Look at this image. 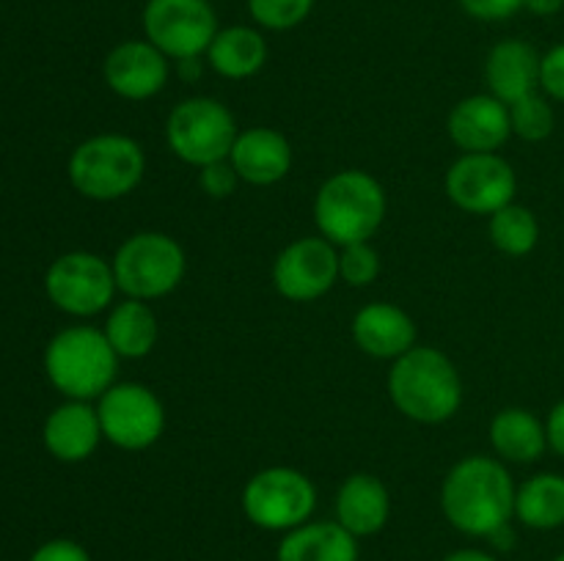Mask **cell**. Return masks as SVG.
Wrapping results in <instances>:
<instances>
[{
  "mask_svg": "<svg viewBox=\"0 0 564 561\" xmlns=\"http://www.w3.org/2000/svg\"><path fill=\"white\" fill-rule=\"evenodd\" d=\"M516 482L499 457L468 454L449 468L441 484V509L466 537L488 539L516 520Z\"/></svg>",
  "mask_w": 564,
  "mask_h": 561,
  "instance_id": "obj_1",
  "label": "cell"
},
{
  "mask_svg": "<svg viewBox=\"0 0 564 561\" xmlns=\"http://www.w3.org/2000/svg\"><path fill=\"white\" fill-rule=\"evenodd\" d=\"M389 396L397 410L416 424H446L463 405V380L446 352L416 344L391 361Z\"/></svg>",
  "mask_w": 564,
  "mask_h": 561,
  "instance_id": "obj_2",
  "label": "cell"
},
{
  "mask_svg": "<svg viewBox=\"0 0 564 561\" xmlns=\"http://www.w3.org/2000/svg\"><path fill=\"white\" fill-rule=\"evenodd\" d=\"M389 198L383 185L361 168L330 174L314 196V223L319 237L336 248L369 242L386 220Z\"/></svg>",
  "mask_w": 564,
  "mask_h": 561,
  "instance_id": "obj_3",
  "label": "cell"
},
{
  "mask_svg": "<svg viewBox=\"0 0 564 561\" xmlns=\"http://www.w3.org/2000/svg\"><path fill=\"white\" fill-rule=\"evenodd\" d=\"M119 361L105 330L94 324L58 330L44 350V372L53 388L80 402L99 399L116 383Z\"/></svg>",
  "mask_w": 564,
  "mask_h": 561,
  "instance_id": "obj_4",
  "label": "cell"
},
{
  "mask_svg": "<svg viewBox=\"0 0 564 561\" xmlns=\"http://www.w3.org/2000/svg\"><path fill=\"white\" fill-rule=\"evenodd\" d=\"M66 174L72 187L88 201H119L143 182L147 154L135 138L105 132L77 143Z\"/></svg>",
  "mask_w": 564,
  "mask_h": 561,
  "instance_id": "obj_5",
  "label": "cell"
},
{
  "mask_svg": "<svg viewBox=\"0 0 564 561\" xmlns=\"http://www.w3.org/2000/svg\"><path fill=\"white\" fill-rule=\"evenodd\" d=\"M116 286L132 300H160L182 284L187 273V256L174 237L163 231H138L116 248Z\"/></svg>",
  "mask_w": 564,
  "mask_h": 561,
  "instance_id": "obj_6",
  "label": "cell"
},
{
  "mask_svg": "<svg viewBox=\"0 0 564 561\" xmlns=\"http://www.w3.org/2000/svg\"><path fill=\"white\" fill-rule=\"evenodd\" d=\"M240 127L235 113L213 97H187L165 119V143L182 163L204 168L229 160Z\"/></svg>",
  "mask_w": 564,
  "mask_h": 561,
  "instance_id": "obj_7",
  "label": "cell"
},
{
  "mask_svg": "<svg viewBox=\"0 0 564 561\" xmlns=\"http://www.w3.org/2000/svg\"><path fill=\"white\" fill-rule=\"evenodd\" d=\"M240 504L257 528L286 534L312 520L317 509V487L297 468H262L246 482Z\"/></svg>",
  "mask_w": 564,
  "mask_h": 561,
  "instance_id": "obj_8",
  "label": "cell"
},
{
  "mask_svg": "<svg viewBox=\"0 0 564 561\" xmlns=\"http://www.w3.org/2000/svg\"><path fill=\"white\" fill-rule=\"evenodd\" d=\"M44 292L58 311L86 319L108 311L119 286L108 258L91 251H69L47 267Z\"/></svg>",
  "mask_w": 564,
  "mask_h": 561,
  "instance_id": "obj_9",
  "label": "cell"
},
{
  "mask_svg": "<svg viewBox=\"0 0 564 561\" xmlns=\"http://www.w3.org/2000/svg\"><path fill=\"white\" fill-rule=\"evenodd\" d=\"M141 22L147 42L171 61L202 58L220 31L209 0H149Z\"/></svg>",
  "mask_w": 564,
  "mask_h": 561,
  "instance_id": "obj_10",
  "label": "cell"
},
{
  "mask_svg": "<svg viewBox=\"0 0 564 561\" xmlns=\"http://www.w3.org/2000/svg\"><path fill=\"white\" fill-rule=\"evenodd\" d=\"M102 438L121 451H143L165 432V407L143 383H113L97 399Z\"/></svg>",
  "mask_w": 564,
  "mask_h": 561,
  "instance_id": "obj_11",
  "label": "cell"
},
{
  "mask_svg": "<svg viewBox=\"0 0 564 561\" xmlns=\"http://www.w3.org/2000/svg\"><path fill=\"white\" fill-rule=\"evenodd\" d=\"M444 187L457 209L490 218L516 201L518 176L499 152L460 154L446 170Z\"/></svg>",
  "mask_w": 564,
  "mask_h": 561,
  "instance_id": "obj_12",
  "label": "cell"
},
{
  "mask_svg": "<svg viewBox=\"0 0 564 561\" xmlns=\"http://www.w3.org/2000/svg\"><path fill=\"white\" fill-rule=\"evenodd\" d=\"M339 280V251L325 237H301L273 262V286L292 302H312Z\"/></svg>",
  "mask_w": 564,
  "mask_h": 561,
  "instance_id": "obj_13",
  "label": "cell"
},
{
  "mask_svg": "<svg viewBox=\"0 0 564 561\" xmlns=\"http://www.w3.org/2000/svg\"><path fill=\"white\" fill-rule=\"evenodd\" d=\"M102 75L116 97L143 102V99L158 97L169 86L171 58L147 38H130V42L116 44L105 55Z\"/></svg>",
  "mask_w": 564,
  "mask_h": 561,
  "instance_id": "obj_14",
  "label": "cell"
},
{
  "mask_svg": "<svg viewBox=\"0 0 564 561\" xmlns=\"http://www.w3.org/2000/svg\"><path fill=\"white\" fill-rule=\"evenodd\" d=\"M446 132L460 154L499 152L512 135L510 108L494 94H471L449 110Z\"/></svg>",
  "mask_w": 564,
  "mask_h": 561,
  "instance_id": "obj_15",
  "label": "cell"
},
{
  "mask_svg": "<svg viewBox=\"0 0 564 561\" xmlns=\"http://www.w3.org/2000/svg\"><path fill=\"white\" fill-rule=\"evenodd\" d=\"M350 330L358 350L378 361H397L416 346V322L405 308L394 302L378 300L358 308Z\"/></svg>",
  "mask_w": 564,
  "mask_h": 561,
  "instance_id": "obj_16",
  "label": "cell"
},
{
  "mask_svg": "<svg viewBox=\"0 0 564 561\" xmlns=\"http://www.w3.org/2000/svg\"><path fill=\"white\" fill-rule=\"evenodd\" d=\"M44 449L58 462H83L102 443V424L97 405L80 399H66L55 407L42 427Z\"/></svg>",
  "mask_w": 564,
  "mask_h": 561,
  "instance_id": "obj_17",
  "label": "cell"
},
{
  "mask_svg": "<svg viewBox=\"0 0 564 561\" xmlns=\"http://www.w3.org/2000/svg\"><path fill=\"white\" fill-rule=\"evenodd\" d=\"M240 182L253 187H270L284 179L292 168V146L284 132L273 127H248L240 130L229 152Z\"/></svg>",
  "mask_w": 564,
  "mask_h": 561,
  "instance_id": "obj_18",
  "label": "cell"
},
{
  "mask_svg": "<svg viewBox=\"0 0 564 561\" xmlns=\"http://www.w3.org/2000/svg\"><path fill=\"white\" fill-rule=\"evenodd\" d=\"M336 522L356 539L375 537L391 517V493L375 473H352L336 493Z\"/></svg>",
  "mask_w": 564,
  "mask_h": 561,
  "instance_id": "obj_19",
  "label": "cell"
},
{
  "mask_svg": "<svg viewBox=\"0 0 564 561\" xmlns=\"http://www.w3.org/2000/svg\"><path fill=\"white\" fill-rule=\"evenodd\" d=\"M543 55L523 38H505L494 44L485 58V80L490 94L505 105L518 102L527 94L540 91Z\"/></svg>",
  "mask_w": 564,
  "mask_h": 561,
  "instance_id": "obj_20",
  "label": "cell"
},
{
  "mask_svg": "<svg viewBox=\"0 0 564 561\" xmlns=\"http://www.w3.org/2000/svg\"><path fill=\"white\" fill-rule=\"evenodd\" d=\"M358 539L336 520H308L281 537L275 561H358Z\"/></svg>",
  "mask_w": 564,
  "mask_h": 561,
  "instance_id": "obj_21",
  "label": "cell"
},
{
  "mask_svg": "<svg viewBox=\"0 0 564 561\" xmlns=\"http://www.w3.org/2000/svg\"><path fill=\"white\" fill-rule=\"evenodd\" d=\"M490 446L501 462L532 465L549 449L545 421L527 407H505L490 421Z\"/></svg>",
  "mask_w": 564,
  "mask_h": 561,
  "instance_id": "obj_22",
  "label": "cell"
},
{
  "mask_svg": "<svg viewBox=\"0 0 564 561\" xmlns=\"http://www.w3.org/2000/svg\"><path fill=\"white\" fill-rule=\"evenodd\" d=\"M268 61V42L257 28L231 25L215 33L207 50L209 69L226 80H248Z\"/></svg>",
  "mask_w": 564,
  "mask_h": 561,
  "instance_id": "obj_23",
  "label": "cell"
},
{
  "mask_svg": "<svg viewBox=\"0 0 564 561\" xmlns=\"http://www.w3.org/2000/svg\"><path fill=\"white\" fill-rule=\"evenodd\" d=\"M102 330L116 355L127 358V361H141L158 344V317L147 300L124 297L121 302L110 306Z\"/></svg>",
  "mask_w": 564,
  "mask_h": 561,
  "instance_id": "obj_24",
  "label": "cell"
},
{
  "mask_svg": "<svg viewBox=\"0 0 564 561\" xmlns=\"http://www.w3.org/2000/svg\"><path fill=\"white\" fill-rule=\"evenodd\" d=\"M516 520L534 531H554L564 526L562 473H534L516 490Z\"/></svg>",
  "mask_w": 564,
  "mask_h": 561,
  "instance_id": "obj_25",
  "label": "cell"
},
{
  "mask_svg": "<svg viewBox=\"0 0 564 561\" xmlns=\"http://www.w3.org/2000/svg\"><path fill=\"white\" fill-rule=\"evenodd\" d=\"M488 234L496 251L507 253V256H529L540 242L538 215L523 207V204L512 201L505 209L490 215Z\"/></svg>",
  "mask_w": 564,
  "mask_h": 561,
  "instance_id": "obj_26",
  "label": "cell"
},
{
  "mask_svg": "<svg viewBox=\"0 0 564 561\" xmlns=\"http://www.w3.org/2000/svg\"><path fill=\"white\" fill-rule=\"evenodd\" d=\"M510 108V124L512 135H518L527 143H540L554 132L556 116L551 108V99L545 94L534 91L521 97L518 102L507 105Z\"/></svg>",
  "mask_w": 564,
  "mask_h": 561,
  "instance_id": "obj_27",
  "label": "cell"
},
{
  "mask_svg": "<svg viewBox=\"0 0 564 561\" xmlns=\"http://www.w3.org/2000/svg\"><path fill=\"white\" fill-rule=\"evenodd\" d=\"M314 9V0H248L253 22L268 31H292Z\"/></svg>",
  "mask_w": 564,
  "mask_h": 561,
  "instance_id": "obj_28",
  "label": "cell"
},
{
  "mask_svg": "<svg viewBox=\"0 0 564 561\" xmlns=\"http://www.w3.org/2000/svg\"><path fill=\"white\" fill-rule=\"evenodd\" d=\"M380 275V256L372 242H352L339 248V280L350 286H369Z\"/></svg>",
  "mask_w": 564,
  "mask_h": 561,
  "instance_id": "obj_29",
  "label": "cell"
},
{
  "mask_svg": "<svg viewBox=\"0 0 564 561\" xmlns=\"http://www.w3.org/2000/svg\"><path fill=\"white\" fill-rule=\"evenodd\" d=\"M198 185L209 198H229L240 185V176H237L235 165L229 160H218V163L198 168Z\"/></svg>",
  "mask_w": 564,
  "mask_h": 561,
  "instance_id": "obj_30",
  "label": "cell"
},
{
  "mask_svg": "<svg viewBox=\"0 0 564 561\" xmlns=\"http://www.w3.org/2000/svg\"><path fill=\"white\" fill-rule=\"evenodd\" d=\"M540 91L554 102H564V42L551 47L540 64Z\"/></svg>",
  "mask_w": 564,
  "mask_h": 561,
  "instance_id": "obj_31",
  "label": "cell"
},
{
  "mask_svg": "<svg viewBox=\"0 0 564 561\" xmlns=\"http://www.w3.org/2000/svg\"><path fill=\"white\" fill-rule=\"evenodd\" d=\"M468 16L482 22L510 20L512 14L523 9V0H457Z\"/></svg>",
  "mask_w": 564,
  "mask_h": 561,
  "instance_id": "obj_32",
  "label": "cell"
},
{
  "mask_svg": "<svg viewBox=\"0 0 564 561\" xmlns=\"http://www.w3.org/2000/svg\"><path fill=\"white\" fill-rule=\"evenodd\" d=\"M28 561H91V556L75 539H50L39 544Z\"/></svg>",
  "mask_w": 564,
  "mask_h": 561,
  "instance_id": "obj_33",
  "label": "cell"
},
{
  "mask_svg": "<svg viewBox=\"0 0 564 561\" xmlns=\"http://www.w3.org/2000/svg\"><path fill=\"white\" fill-rule=\"evenodd\" d=\"M545 432H549V449L564 460V399L551 407L549 418H545Z\"/></svg>",
  "mask_w": 564,
  "mask_h": 561,
  "instance_id": "obj_34",
  "label": "cell"
},
{
  "mask_svg": "<svg viewBox=\"0 0 564 561\" xmlns=\"http://www.w3.org/2000/svg\"><path fill=\"white\" fill-rule=\"evenodd\" d=\"M564 0H523V9L532 11L534 16H554L560 14Z\"/></svg>",
  "mask_w": 564,
  "mask_h": 561,
  "instance_id": "obj_35",
  "label": "cell"
},
{
  "mask_svg": "<svg viewBox=\"0 0 564 561\" xmlns=\"http://www.w3.org/2000/svg\"><path fill=\"white\" fill-rule=\"evenodd\" d=\"M444 561H499L494 553L488 550H479V548H460V550H452Z\"/></svg>",
  "mask_w": 564,
  "mask_h": 561,
  "instance_id": "obj_36",
  "label": "cell"
},
{
  "mask_svg": "<svg viewBox=\"0 0 564 561\" xmlns=\"http://www.w3.org/2000/svg\"><path fill=\"white\" fill-rule=\"evenodd\" d=\"M490 542L496 544L499 550H510L512 544H516V534H512V522H507V526H501L499 531L490 534Z\"/></svg>",
  "mask_w": 564,
  "mask_h": 561,
  "instance_id": "obj_37",
  "label": "cell"
},
{
  "mask_svg": "<svg viewBox=\"0 0 564 561\" xmlns=\"http://www.w3.org/2000/svg\"><path fill=\"white\" fill-rule=\"evenodd\" d=\"M176 72H180L182 80H196V77L202 75V61H198V58L176 61Z\"/></svg>",
  "mask_w": 564,
  "mask_h": 561,
  "instance_id": "obj_38",
  "label": "cell"
},
{
  "mask_svg": "<svg viewBox=\"0 0 564 561\" xmlns=\"http://www.w3.org/2000/svg\"><path fill=\"white\" fill-rule=\"evenodd\" d=\"M554 561H564V550H562L560 556H554Z\"/></svg>",
  "mask_w": 564,
  "mask_h": 561,
  "instance_id": "obj_39",
  "label": "cell"
}]
</instances>
